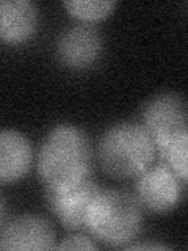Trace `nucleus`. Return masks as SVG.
Listing matches in <instances>:
<instances>
[{"mask_svg":"<svg viewBox=\"0 0 188 251\" xmlns=\"http://www.w3.org/2000/svg\"><path fill=\"white\" fill-rule=\"evenodd\" d=\"M3 217H5V201L2 198V195H0V225L3 222Z\"/></svg>","mask_w":188,"mask_h":251,"instance_id":"15","label":"nucleus"},{"mask_svg":"<svg viewBox=\"0 0 188 251\" xmlns=\"http://www.w3.org/2000/svg\"><path fill=\"white\" fill-rule=\"evenodd\" d=\"M91 145L74 126H58L44 140L38 170L47 190H63L90 177Z\"/></svg>","mask_w":188,"mask_h":251,"instance_id":"1","label":"nucleus"},{"mask_svg":"<svg viewBox=\"0 0 188 251\" xmlns=\"http://www.w3.org/2000/svg\"><path fill=\"white\" fill-rule=\"evenodd\" d=\"M143 127L151 135L157 151L180 133L188 132L187 105L177 94H160L149 100L143 110Z\"/></svg>","mask_w":188,"mask_h":251,"instance_id":"5","label":"nucleus"},{"mask_svg":"<svg viewBox=\"0 0 188 251\" xmlns=\"http://www.w3.org/2000/svg\"><path fill=\"white\" fill-rule=\"evenodd\" d=\"M38 27L36 6L28 0H0V41L18 46L28 41Z\"/></svg>","mask_w":188,"mask_h":251,"instance_id":"9","label":"nucleus"},{"mask_svg":"<svg viewBox=\"0 0 188 251\" xmlns=\"http://www.w3.org/2000/svg\"><path fill=\"white\" fill-rule=\"evenodd\" d=\"M155 152V145L147 130L132 123L113 126L99 143L102 168L116 179L138 177L152 165Z\"/></svg>","mask_w":188,"mask_h":251,"instance_id":"3","label":"nucleus"},{"mask_svg":"<svg viewBox=\"0 0 188 251\" xmlns=\"http://www.w3.org/2000/svg\"><path fill=\"white\" fill-rule=\"evenodd\" d=\"M55 248V231L44 218L25 215L13 220L0 234V250Z\"/></svg>","mask_w":188,"mask_h":251,"instance_id":"8","label":"nucleus"},{"mask_svg":"<svg viewBox=\"0 0 188 251\" xmlns=\"http://www.w3.org/2000/svg\"><path fill=\"white\" fill-rule=\"evenodd\" d=\"M33 162V149L25 135L16 130L0 132V182L10 184L27 175Z\"/></svg>","mask_w":188,"mask_h":251,"instance_id":"10","label":"nucleus"},{"mask_svg":"<svg viewBox=\"0 0 188 251\" xmlns=\"http://www.w3.org/2000/svg\"><path fill=\"white\" fill-rule=\"evenodd\" d=\"M96 248L97 247L88 237H83V235H72V237H68L58 245V250H96Z\"/></svg>","mask_w":188,"mask_h":251,"instance_id":"13","label":"nucleus"},{"mask_svg":"<svg viewBox=\"0 0 188 251\" xmlns=\"http://www.w3.org/2000/svg\"><path fill=\"white\" fill-rule=\"evenodd\" d=\"M66 10L83 22H97L113 11L115 2L110 0H72L65 2Z\"/></svg>","mask_w":188,"mask_h":251,"instance_id":"12","label":"nucleus"},{"mask_svg":"<svg viewBox=\"0 0 188 251\" xmlns=\"http://www.w3.org/2000/svg\"><path fill=\"white\" fill-rule=\"evenodd\" d=\"M184 184V180L168 165H151L138 176L137 200L141 207L155 214H164L174 209L182 200Z\"/></svg>","mask_w":188,"mask_h":251,"instance_id":"4","label":"nucleus"},{"mask_svg":"<svg viewBox=\"0 0 188 251\" xmlns=\"http://www.w3.org/2000/svg\"><path fill=\"white\" fill-rule=\"evenodd\" d=\"M102 52V38L96 28L75 25L68 28L57 43L58 58L70 69H86L97 61Z\"/></svg>","mask_w":188,"mask_h":251,"instance_id":"7","label":"nucleus"},{"mask_svg":"<svg viewBox=\"0 0 188 251\" xmlns=\"http://www.w3.org/2000/svg\"><path fill=\"white\" fill-rule=\"evenodd\" d=\"M99 190V185L88 177L63 190H47V202L68 231H83L86 229L90 207Z\"/></svg>","mask_w":188,"mask_h":251,"instance_id":"6","label":"nucleus"},{"mask_svg":"<svg viewBox=\"0 0 188 251\" xmlns=\"http://www.w3.org/2000/svg\"><path fill=\"white\" fill-rule=\"evenodd\" d=\"M141 204L127 192L99 190L94 198L86 229L108 247H127L141 231Z\"/></svg>","mask_w":188,"mask_h":251,"instance_id":"2","label":"nucleus"},{"mask_svg":"<svg viewBox=\"0 0 188 251\" xmlns=\"http://www.w3.org/2000/svg\"><path fill=\"white\" fill-rule=\"evenodd\" d=\"M129 248H132V250H164L166 247L164 245H154V243H144V245H133V247H129Z\"/></svg>","mask_w":188,"mask_h":251,"instance_id":"14","label":"nucleus"},{"mask_svg":"<svg viewBox=\"0 0 188 251\" xmlns=\"http://www.w3.org/2000/svg\"><path fill=\"white\" fill-rule=\"evenodd\" d=\"M187 149H188V132H184L172 138L168 145H164L160 149V154L163 157V163L176 173V175L187 182Z\"/></svg>","mask_w":188,"mask_h":251,"instance_id":"11","label":"nucleus"}]
</instances>
